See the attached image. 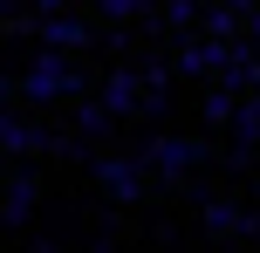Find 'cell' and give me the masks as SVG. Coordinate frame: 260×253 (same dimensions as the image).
Instances as JSON below:
<instances>
[{
  "instance_id": "cell-1",
  "label": "cell",
  "mask_w": 260,
  "mask_h": 253,
  "mask_svg": "<svg viewBox=\"0 0 260 253\" xmlns=\"http://www.w3.org/2000/svg\"><path fill=\"white\" fill-rule=\"evenodd\" d=\"M144 164H151L165 185H178L185 171L212 164V144H206V137H151V144H144Z\"/></svg>"
},
{
  "instance_id": "cell-2",
  "label": "cell",
  "mask_w": 260,
  "mask_h": 253,
  "mask_svg": "<svg viewBox=\"0 0 260 253\" xmlns=\"http://www.w3.org/2000/svg\"><path fill=\"white\" fill-rule=\"evenodd\" d=\"M144 171H151L144 151H137V158H89V178H96L117 205H137V199H144Z\"/></svg>"
},
{
  "instance_id": "cell-3",
  "label": "cell",
  "mask_w": 260,
  "mask_h": 253,
  "mask_svg": "<svg viewBox=\"0 0 260 253\" xmlns=\"http://www.w3.org/2000/svg\"><path fill=\"white\" fill-rule=\"evenodd\" d=\"M35 34H41V48H62V55H82V48H96V41H103L82 14H48Z\"/></svg>"
},
{
  "instance_id": "cell-4",
  "label": "cell",
  "mask_w": 260,
  "mask_h": 253,
  "mask_svg": "<svg viewBox=\"0 0 260 253\" xmlns=\"http://www.w3.org/2000/svg\"><path fill=\"white\" fill-rule=\"evenodd\" d=\"M96 96H103V103L117 110L123 123H130V117H144V68H110Z\"/></svg>"
},
{
  "instance_id": "cell-5",
  "label": "cell",
  "mask_w": 260,
  "mask_h": 253,
  "mask_svg": "<svg viewBox=\"0 0 260 253\" xmlns=\"http://www.w3.org/2000/svg\"><path fill=\"white\" fill-rule=\"evenodd\" d=\"M0 144H7L14 158H27V151H69V137H48V130H35V123H21L7 110V117H0Z\"/></svg>"
},
{
  "instance_id": "cell-6",
  "label": "cell",
  "mask_w": 260,
  "mask_h": 253,
  "mask_svg": "<svg viewBox=\"0 0 260 253\" xmlns=\"http://www.w3.org/2000/svg\"><path fill=\"white\" fill-rule=\"evenodd\" d=\"M219 82H226L233 96H253V89H260V55L247 48V41H240V48H233V62L219 68Z\"/></svg>"
},
{
  "instance_id": "cell-7",
  "label": "cell",
  "mask_w": 260,
  "mask_h": 253,
  "mask_svg": "<svg viewBox=\"0 0 260 253\" xmlns=\"http://www.w3.org/2000/svg\"><path fill=\"white\" fill-rule=\"evenodd\" d=\"M117 123H123V117L103 103V96H76V130H82V137H110Z\"/></svg>"
},
{
  "instance_id": "cell-8",
  "label": "cell",
  "mask_w": 260,
  "mask_h": 253,
  "mask_svg": "<svg viewBox=\"0 0 260 253\" xmlns=\"http://www.w3.org/2000/svg\"><path fill=\"white\" fill-rule=\"evenodd\" d=\"M199 219H206V233H247V212L226 199H199Z\"/></svg>"
},
{
  "instance_id": "cell-9",
  "label": "cell",
  "mask_w": 260,
  "mask_h": 253,
  "mask_svg": "<svg viewBox=\"0 0 260 253\" xmlns=\"http://www.w3.org/2000/svg\"><path fill=\"white\" fill-rule=\"evenodd\" d=\"M27 212H35V178L14 171V178H7V212H0V219H7V226H21Z\"/></svg>"
},
{
  "instance_id": "cell-10",
  "label": "cell",
  "mask_w": 260,
  "mask_h": 253,
  "mask_svg": "<svg viewBox=\"0 0 260 253\" xmlns=\"http://www.w3.org/2000/svg\"><path fill=\"white\" fill-rule=\"evenodd\" d=\"M199 21H206V0H165V27H178V34H192Z\"/></svg>"
},
{
  "instance_id": "cell-11",
  "label": "cell",
  "mask_w": 260,
  "mask_h": 253,
  "mask_svg": "<svg viewBox=\"0 0 260 253\" xmlns=\"http://www.w3.org/2000/svg\"><path fill=\"white\" fill-rule=\"evenodd\" d=\"M240 21H247V14H233V7L219 0V7H206V21H199V27H206L212 41H233V34H240Z\"/></svg>"
},
{
  "instance_id": "cell-12",
  "label": "cell",
  "mask_w": 260,
  "mask_h": 253,
  "mask_svg": "<svg viewBox=\"0 0 260 253\" xmlns=\"http://www.w3.org/2000/svg\"><path fill=\"white\" fill-rule=\"evenodd\" d=\"M96 14H103V21H144L151 0H96Z\"/></svg>"
},
{
  "instance_id": "cell-13",
  "label": "cell",
  "mask_w": 260,
  "mask_h": 253,
  "mask_svg": "<svg viewBox=\"0 0 260 253\" xmlns=\"http://www.w3.org/2000/svg\"><path fill=\"white\" fill-rule=\"evenodd\" d=\"M199 110H206V123H233V110H240V103H233V89L219 82V89H212V96H206Z\"/></svg>"
},
{
  "instance_id": "cell-14",
  "label": "cell",
  "mask_w": 260,
  "mask_h": 253,
  "mask_svg": "<svg viewBox=\"0 0 260 253\" xmlns=\"http://www.w3.org/2000/svg\"><path fill=\"white\" fill-rule=\"evenodd\" d=\"M35 14L48 21V14H69V0H35Z\"/></svg>"
},
{
  "instance_id": "cell-15",
  "label": "cell",
  "mask_w": 260,
  "mask_h": 253,
  "mask_svg": "<svg viewBox=\"0 0 260 253\" xmlns=\"http://www.w3.org/2000/svg\"><path fill=\"white\" fill-rule=\"evenodd\" d=\"M226 7H233V14H253V7H260V0H226Z\"/></svg>"
},
{
  "instance_id": "cell-16",
  "label": "cell",
  "mask_w": 260,
  "mask_h": 253,
  "mask_svg": "<svg viewBox=\"0 0 260 253\" xmlns=\"http://www.w3.org/2000/svg\"><path fill=\"white\" fill-rule=\"evenodd\" d=\"M247 34H253V41H260V7H253V14H247Z\"/></svg>"
},
{
  "instance_id": "cell-17",
  "label": "cell",
  "mask_w": 260,
  "mask_h": 253,
  "mask_svg": "<svg viewBox=\"0 0 260 253\" xmlns=\"http://www.w3.org/2000/svg\"><path fill=\"white\" fill-rule=\"evenodd\" d=\"M253 103H260V89H253Z\"/></svg>"
}]
</instances>
